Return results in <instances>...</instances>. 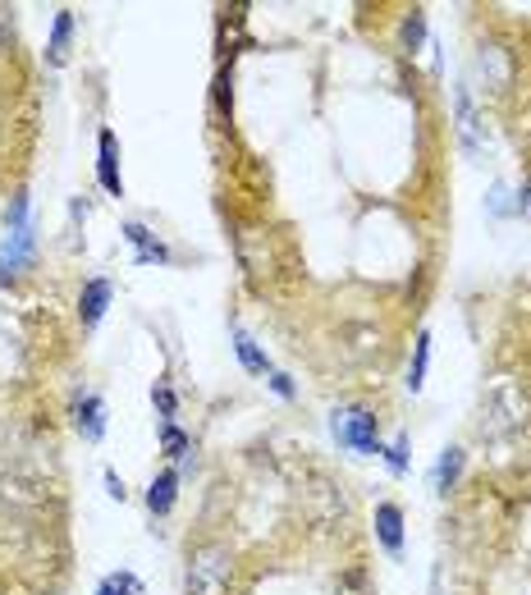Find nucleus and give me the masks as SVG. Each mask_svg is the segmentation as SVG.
<instances>
[{"label": "nucleus", "mask_w": 531, "mask_h": 595, "mask_svg": "<svg viewBox=\"0 0 531 595\" xmlns=\"http://www.w3.org/2000/svg\"><path fill=\"white\" fill-rule=\"evenodd\" d=\"M531 426V394L513 376H495L482 399V435H522Z\"/></svg>", "instance_id": "nucleus-1"}, {"label": "nucleus", "mask_w": 531, "mask_h": 595, "mask_svg": "<svg viewBox=\"0 0 531 595\" xmlns=\"http://www.w3.org/2000/svg\"><path fill=\"white\" fill-rule=\"evenodd\" d=\"M234 550L224 540H197L184 554V595H230Z\"/></svg>", "instance_id": "nucleus-2"}, {"label": "nucleus", "mask_w": 531, "mask_h": 595, "mask_svg": "<svg viewBox=\"0 0 531 595\" xmlns=\"http://www.w3.org/2000/svg\"><path fill=\"white\" fill-rule=\"evenodd\" d=\"M234 256H239V271L247 275L252 289H266L280 271L275 262V234L262 225V220H239L234 225Z\"/></svg>", "instance_id": "nucleus-3"}, {"label": "nucleus", "mask_w": 531, "mask_h": 595, "mask_svg": "<svg viewBox=\"0 0 531 595\" xmlns=\"http://www.w3.org/2000/svg\"><path fill=\"white\" fill-rule=\"evenodd\" d=\"M331 439L344 454H385V439H381V417L362 403H344L331 412Z\"/></svg>", "instance_id": "nucleus-4"}, {"label": "nucleus", "mask_w": 531, "mask_h": 595, "mask_svg": "<svg viewBox=\"0 0 531 595\" xmlns=\"http://www.w3.org/2000/svg\"><path fill=\"white\" fill-rule=\"evenodd\" d=\"M50 500H56V485H50L37 468H28V462L0 468V504H5L10 513H42Z\"/></svg>", "instance_id": "nucleus-5"}, {"label": "nucleus", "mask_w": 531, "mask_h": 595, "mask_svg": "<svg viewBox=\"0 0 531 595\" xmlns=\"http://www.w3.org/2000/svg\"><path fill=\"white\" fill-rule=\"evenodd\" d=\"M472 79L486 96H509V88L518 79V56L499 42H482L472 50Z\"/></svg>", "instance_id": "nucleus-6"}, {"label": "nucleus", "mask_w": 531, "mask_h": 595, "mask_svg": "<svg viewBox=\"0 0 531 595\" xmlns=\"http://www.w3.org/2000/svg\"><path fill=\"white\" fill-rule=\"evenodd\" d=\"M302 508H308V523H312L316 531H331V527H339V517L348 513L344 485H339L335 477L316 472V477H312V485H308V495H302Z\"/></svg>", "instance_id": "nucleus-7"}, {"label": "nucleus", "mask_w": 531, "mask_h": 595, "mask_svg": "<svg viewBox=\"0 0 531 595\" xmlns=\"http://www.w3.org/2000/svg\"><path fill=\"white\" fill-rule=\"evenodd\" d=\"M37 256V229L33 220L19 225V229H5V243H0V284H10L19 271H28Z\"/></svg>", "instance_id": "nucleus-8"}, {"label": "nucleus", "mask_w": 531, "mask_h": 595, "mask_svg": "<svg viewBox=\"0 0 531 595\" xmlns=\"http://www.w3.org/2000/svg\"><path fill=\"white\" fill-rule=\"evenodd\" d=\"M69 422L88 445H101V439H106V399H101L96 390H79L69 403Z\"/></svg>", "instance_id": "nucleus-9"}, {"label": "nucleus", "mask_w": 531, "mask_h": 595, "mask_svg": "<svg viewBox=\"0 0 531 595\" xmlns=\"http://www.w3.org/2000/svg\"><path fill=\"white\" fill-rule=\"evenodd\" d=\"M453 119H459V142H463V151H482V138H486V115L476 111V101H472V83H459V88H453Z\"/></svg>", "instance_id": "nucleus-10"}, {"label": "nucleus", "mask_w": 531, "mask_h": 595, "mask_svg": "<svg viewBox=\"0 0 531 595\" xmlns=\"http://www.w3.org/2000/svg\"><path fill=\"white\" fill-rule=\"evenodd\" d=\"M96 184L106 197H124V174H119V138L111 128H101L96 134Z\"/></svg>", "instance_id": "nucleus-11"}, {"label": "nucleus", "mask_w": 531, "mask_h": 595, "mask_svg": "<svg viewBox=\"0 0 531 595\" xmlns=\"http://www.w3.org/2000/svg\"><path fill=\"white\" fill-rule=\"evenodd\" d=\"M111 298H115L111 279H106V275H92L83 289H79V302H73V312H79V325H83V330H96L101 317L111 312Z\"/></svg>", "instance_id": "nucleus-12"}, {"label": "nucleus", "mask_w": 531, "mask_h": 595, "mask_svg": "<svg viewBox=\"0 0 531 595\" xmlns=\"http://www.w3.org/2000/svg\"><path fill=\"white\" fill-rule=\"evenodd\" d=\"M124 239L134 243V262H138V266H151V262L165 266V262H170V248H165L157 234H151L142 220H129V225H124Z\"/></svg>", "instance_id": "nucleus-13"}, {"label": "nucleus", "mask_w": 531, "mask_h": 595, "mask_svg": "<svg viewBox=\"0 0 531 595\" xmlns=\"http://www.w3.org/2000/svg\"><path fill=\"white\" fill-rule=\"evenodd\" d=\"M142 500H147V513H151V517H170L174 500H180V468H165V472L151 477V485H147Z\"/></svg>", "instance_id": "nucleus-14"}, {"label": "nucleus", "mask_w": 531, "mask_h": 595, "mask_svg": "<svg viewBox=\"0 0 531 595\" xmlns=\"http://www.w3.org/2000/svg\"><path fill=\"white\" fill-rule=\"evenodd\" d=\"M376 540L385 554H403V508L394 500L376 504Z\"/></svg>", "instance_id": "nucleus-15"}, {"label": "nucleus", "mask_w": 531, "mask_h": 595, "mask_svg": "<svg viewBox=\"0 0 531 595\" xmlns=\"http://www.w3.org/2000/svg\"><path fill=\"white\" fill-rule=\"evenodd\" d=\"M230 340H234V357H239V367L247 371V376H270L275 367H270V357H266V348L252 340V334L243 330V325H230Z\"/></svg>", "instance_id": "nucleus-16"}, {"label": "nucleus", "mask_w": 531, "mask_h": 595, "mask_svg": "<svg viewBox=\"0 0 531 595\" xmlns=\"http://www.w3.org/2000/svg\"><path fill=\"white\" fill-rule=\"evenodd\" d=\"M69 46H73V10H60L56 28H50V37H46V65L65 69L69 65Z\"/></svg>", "instance_id": "nucleus-17"}, {"label": "nucleus", "mask_w": 531, "mask_h": 595, "mask_svg": "<svg viewBox=\"0 0 531 595\" xmlns=\"http://www.w3.org/2000/svg\"><path fill=\"white\" fill-rule=\"evenodd\" d=\"M426 371H431V330H417L413 357H408V376H403L408 394H422V390H426Z\"/></svg>", "instance_id": "nucleus-18"}, {"label": "nucleus", "mask_w": 531, "mask_h": 595, "mask_svg": "<svg viewBox=\"0 0 531 595\" xmlns=\"http://www.w3.org/2000/svg\"><path fill=\"white\" fill-rule=\"evenodd\" d=\"M161 454L165 458H174L180 468H193V435H184L180 431V422H161Z\"/></svg>", "instance_id": "nucleus-19"}, {"label": "nucleus", "mask_w": 531, "mask_h": 595, "mask_svg": "<svg viewBox=\"0 0 531 595\" xmlns=\"http://www.w3.org/2000/svg\"><path fill=\"white\" fill-rule=\"evenodd\" d=\"M463 468H467V449H463V445H449V449L440 454V462H436V490H440V495H449V490L459 485Z\"/></svg>", "instance_id": "nucleus-20"}, {"label": "nucleus", "mask_w": 531, "mask_h": 595, "mask_svg": "<svg viewBox=\"0 0 531 595\" xmlns=\"http://www.w3.org/2000/svg\"><path fill=\"white\" fill-rule=\"evenodd\" d=\"M335 595H376V582H371V573L362 563H348L335 577Z\"/></svg>", "instance_id": "nucleus-21"}, {"label": "nucleus", "mask_w": 531, "mask_h": 595, "mask_svg": "<svg viewBox=\"0 0 531 595\" xmlns=\"http://www.w3.org/2000/svg\"><path fill=\"white\" fill-rule=\"evenodd\" d=\"M422 42H426V14H422V10H413L408 19H403V28H399V46L408 50V56H417Z\"/></svg>", "instance_id": "nucleus-22"}, {"label": "nucleus", "mask_w": 531, "mask_h": 595, "mask_svg": "<svg viewBox=\"0 0 531 595\" xmlns=\"http://www.w3.org/2000/svg\"><path fill=\"white\" fill-rule=\"evenodd\" d=\"M151 403H157V417H161V422H174V417H180V394L170 390V380H165V376H161L157 385H151Z\"/></svg>", "instance_id": "nucleus-23"}, {"label": "nucleus", "mask_w": 531, "mask_h": 595, "mask_svg": "<svg viewBox=\"0 0 531 595\" xmlns=\"http://www.w3.org/2000/svg\"><path fill=\"white\" fill-rule=\"evenodd\" d=\"M385 462L394 477L408 472V435H394V445H385Z\"/></svg>", "instance_id": "nucleus-24"}, {"label": "nucleus", "mask_w": 531, "mask_h": 595, "mask_svg": "<svg viewBox=\"0 0 531 595\" xmlns=\"http://www.w3.org/2000/svg\"><path fill=\"white\" fill-rule=\"evenodd\" d=\"M106 582H111V591H115V595H142V582H138L134 573H111Z\"/></svg>", "instance_id": "nucleus-25"}, {"label": "nucleus", "mask_w": 531, "mask_h": 595, "mask_svg": "<svg viewBox=\"0 0 531 595\" xmlns=\"http://www.w3.org/2000/svg\"><path fill=\"white\" fill-rule=\"evenodd\" d=\"M106 495H111L115 504L129 500V485H124V481H119V472H111V468H106Z\"/></svg>", "instance_id": "nucleus-26"}, {"label": "nucleus", "mask_w": 531, "mask_h": 595, "mask_svg": "<svg viewBox=\"0 0 531 595\" xmlns=\"http://www.w3.org/2000/svg\"><path fill=\"white\" fill-rule=\"evenodd\" d=\"M266 380H270V390H275V394H280V399H293V394H298V390H293V380H289L285 371H270Z\"/></svg>", "instance_id": "nucleus-27"}, {"label": "nucleus", "mask_w": 531, "mask_h": 595, "mask_svg": "<svg viewBox=\"0 0 531 595\" xmlns=\"http://www.w3.org/2000/svg\"><path fill=\"white\" fill-rule=\"evenodd\" d=\"M69 220H73V225L88 220V197H69Z\"/></svg>", "instance_id": "nucleus-28"}, {"label": "nucleus", "mask_w": 531, "mask_h": 595, "mask_svg": "<svg viewBox=\"0 0 531 595\" xmlns=\"http://www.w3.org/2000/svg\"><path fill=\"white\" fill-rule=\"evenodd\" d=\"M518 216H531V174L522 179V188H518Z\"/></svg>", "instance_id": "nucleus-29"}, {"label": "nucleus", "mask_w": 531, "mask_h": 595, "mask_svg": "<svg viewBox=\"0 0 531 595\" xmlns=\"http://www.w3.org/2000/svg\"><path fill=\"white\" fill-rule=\"evenodd\" d=\"M96 595H115V591H111V582H101V586H96Z\"/></svg>", "instance_id": "nucleus-30"}, {"label": "nucleus", "mask_w": 531, "mask_h": 595, "mask_svg": "<svg viewBox=\"0 0 531 595\" xmlns=\"http://www.w3.org/2000/svg\"><path fill=\"white\" fill-rule=\"evenodd\" d=\"M50 595H60V591H50Z\"/></svg>", "instance_id": "nucleus-31"}]
</instances>
